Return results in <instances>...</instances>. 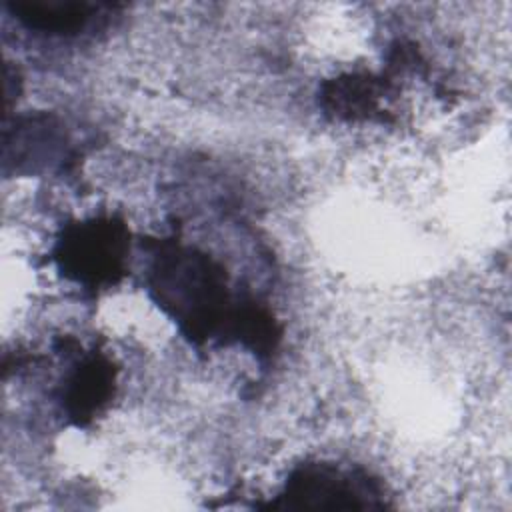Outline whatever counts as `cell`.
Here are the masks:
<instances>
[{"instance_id":"1","label":"cell","mask_w":512,"mask_h":512,"mask_svg":"<svg viewBox=\"0 0 512 512\" xmlns=\"http://www.w3.org/2000/svg\"><path fill=\"white\" fill-rule=\"evenodd\" d=\"M226 276L206 254L180 244H160L152 264L150 286L194 342L214 332L228 334L236 308H228Z\"/></svg>"},{"instance_id":"2","label":"cell","mask_w":512,"mask_h":512,"mask_svg":"<svg viewBox=\"0 0 512 512\" xmlns=\"http://www.w3.org/2000/svg\"><path fill=\"white\" fill-rule=\"evenodd\" d=\"M274 508H376L380 490L362 474L330 464H306L294 470Z\"/></svg>"},{"instance_id":"3","label":"cell","mask_w":512,"mask_h":512,"mask_svg":"<svg viewBox=\"0 0 512 512\" xmlns=\"http://www.w3.org/2000/svg\"><path fill=\"white\" fill-rule=\"evenodd\" d=\"M126 230L114 220H90L72 228L60 246L62 264L76 280L104 282L120 272Z\"/></svg>"},{"instance_id":"4","label":"cell","mask_w":512,"mask_h":512,"mask_svg":"<svg viewBox=\"0 0 512 512\" xmlns=\"http://www.w3.org/2000/svg\"><path fill=\"white\" fill-rule=\"evenodd\" d=\"M114 392V366L102 354L84 358L66 382L64 410L78 426L88 424Z\"/></svg>"},{"instance_id":"5","label":"cell","mask_w":512,"mask_h":512,"mask_svg":"<svg viewBox=\"0 0 512 512\" xmlns=\"http://www.w3.org/2000/svg\"><path fill=\"white\" fill-rule=\"evenodd\" d=\"M102 8L106 6L78 0H18L8 4V10L26 28L54 36L80 34L84 28L90 26V22L100 14Z\"/></svg>"},{"instance_id":"6","label":"cell","mask_w":512,"mask_h":512,"mask_svg":"<svg viewBox=\"0 0 512 512\" xmlns=\"http://www.w3.org/2000/svg\"><path fill=\"white\" fill-rule=\"evenodd\" d=\"M384 96V82L370 74H346L330 80L322 88V106L336 118L356 120L378 114Z\"/></svg>"}]
</instances>
